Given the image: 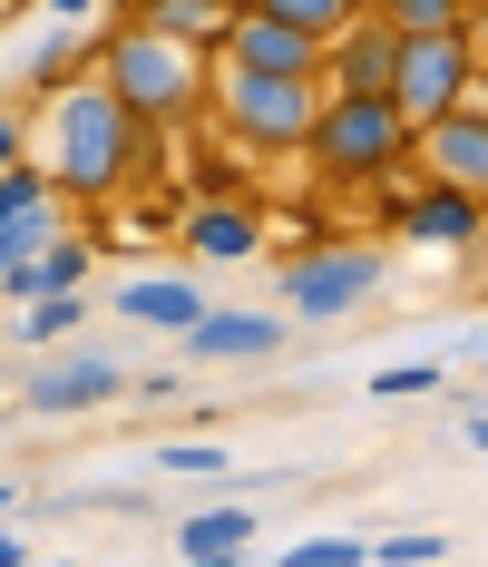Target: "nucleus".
<instances>
[{"label": "nucleus", "mask_w": 488, "mask_h": 567, "mask_svg": "<svg viewBox=\"0 0 488 567\" xmlns=\"http://www.w3.org/2000/svg\"><path fill=\"white\" fill-rule=\"evenodd\" d=\"M137 147H147V127L137 109L117 99L108 79H69L50 109V176L69 196H117L127 167H137Z\"/></svg>", "instance_id": "obj_1"}, {"label": "nucleus", "mask_w": 488, "mask_h": 567, "mask_svg": "<svg viewBox=\"0 0 488 567\" xmlns=\"http://www.w3.org/2000/svg\"><path fill=\"white\" fill-rule=\"evenodd\" d=\"M98 79H108L117 99L137 109V127L147 117H186L196 99H206V69H196V50L186 40H166V30H108V50H98Z\"/></svg>", "instance_id": "obj_2"}, {"label": "nucleus", "mask_w": 488, "mask_h": 567, "mask_svg": "<svg viewBox=\"0 0 488 567\" xmlns=\"http://www.w3.org/2000/svg\"><path fill=\"white\" fill-rule=\"evenodd\" d=\"M411 147H420V127L391 109V99H332L303 157H313V176H332V186H362V176H391Z\"/></svg>", "instance_id": "obj_3"}, {"label": "nucleus", "mask_w": 488, "mask_h": 567, "mask_svg": "<svg viewBox=\"0 0 488 567\" xmlns=\"http://www.w3.org/2000/svg\"><path fill=\"white\" fill-rule=\"evenodd\" d=\"M216 109H225V127H235L245 147H283V157H293V147H313L332 89L323 79H255V69H225Z\"/></svg>", "instance_id": "obj_4"}, {"label": "nucleus", "mask_w": 488, "mask_h": 567, "mask_svg": "<svg viewBox=\"0 0 488 567\" xmlns=\"http://www.w3.org/2000/svg\"><path fill=\"white\" fill-rule=\"evenodd\" d=\"M469 89H479V50H469V30H439V40H401V79H391V109L411 117V127H439V117L469 109Z\"/></svg>", "instance_id": "obj_5"}, {"label": "nucleus", "mask_w": 488, "mask_h": 567, "mask_svg": "<svg viewBox=\"0 0 488 567\" xmlns=\"http://www.w3.org/2000/svg\"><path fill=\"white\" fill-rule=\"evenodd\" d=\"M381 265L372 245H332V255H293L283 265V313H303V323H332V313H352V303H372L381 293Z\"/></svg>", "instance_id": "obj_6"}, {"label": "nucleus", "mask_w": 488, "mask_h": 567, "mask_svg": "<svg viewBox=\"0 0 488 567\" xmlns=\"http://www.w3.org/2000/svg\"><path fill=\"white\" fill-rule=\"evenodd\" d=\"M323 40L313 30H293V20H264V10H245L235 20V40H225V69H255V79H323Z\"/></svg>", "instance_id": "obj_7"}, {"label": "nucleus", "mask_w": 488, "mask_h": 567, "mask_svg": "<svg viewBox=\"0 0 488 567\" xmlns=\"http://www.w3.org/2000/svg\"><path fill=\"white\" fill-rule=\"evenodd\" d=\"M323 69H332V99H391V79H401V30L362 10V20L332 40Z\"/></svg>", "instance_id": "obj_8"}, {"label": "nucleus", "mask_w": 488, "mask_h": 567, "mask_svg": "<svg viewBox=\"0 0 488 567\" xmlns=\"http://www.w3.org/2000/svg\"><path fill=\"white\" fill-rule=\"evenodd\" d=\"M420 167H430V186H459V196L488 206V117L459 109V117H439V127H420Z\"/></svg>", "instance_id": "obj_9"}, {"label": "nucleus", "mask_w": 488, "mask_h": 567, "mask_svg": "<svg viewBox=\"0 0 488 567\" xmlns=\"http://www.w3.org/2000/svg\"><path fill=\"white\" fill-rule=\"evenodd\" d=\"M127 392V372H117L108 352H59L50 372H30V401H20V411H98V401H117Z\"/></svg>", "instance_id": "obj_10"}, {"label": "nucleus", "mask_w": 488, "mask_h": 567, "mask_svg": "<svg viewBox=\"0 0 488 567\" xmlns=\"http://www.w3.org/2000/svg\"><path fill=\"white\" fill-rule=\"evenodd\" d=\"M273 342H283V313H264V303H216L186 333V362H264Z\"/></svg>", "instance_id": "obj_11"}, {"label": "nucleus", "mask_w": 488, "mask_h": 567, "mask_svg": "<svg viewBox=\"0 0 488 567\" xmlns=\"http://www.w3.org/2000/svg\"><path fill=\"white\" fill-rule=\"evenodd\" d=\"M117 313H127V323H147V333H176V342H186L216 303H206L186 275H127V284H117Z\"/></svg>", "instance_id": "obj_12"}, {"label": "nucleus", "mask_w": 488, "mask_h": 567, "mask_svg": "<svg viewBox=\"0 0 488 567\" xmlns=\"http://www.w3.org/2000/svg\"><path fill=\"white\" fill-rule=\"evenodd\" d=\"M401 235H411V245H449V255H469V245L488 235V206H479V196H459V186H430V196L401 206Z\"/></svg>", "instance_id": "obj_13"}, {"label": "nucleus", "mask_w": 488, "mask_h": 567, "mask_svg": "<svg viewBox=\"0 0 488 567\" xmlns=\"http://www.w3.org/2000/svg\"><path fill=\"white\" fill-rule=\"evenodd\" d=\"M176 548H186V558H206V567H235L245 548H255V509H245V499H225V509L176 518Z\"/></svg>", "instance_id": "obj_14"}, {"label": "nucleus", "mask_w": 488, "mask_h": 567, "mask_svg": "<svg viewBox=\"0 0 488 567\" xmlns=\"http://www.w3.org/2000/svg\"><path fill=\"white\" fill-rule=\"evenodd\" d=\"M137 20H147V30H166V40H186V50H206V40H216V50H225L245 10H225V0H147Z\"/></svg>", "instance_id": "obj_15"}, {"label": "nucleus", "mask_w": 488, "mask_h": 567, "mask_svg": "<svg viewBox=\"0 0 488 567\" xmlns=\"http://www.w3.org/2000/svg\"><path fill=\"white\" fill-rule=\"evenodd\" d=\"M186 255L245 265V255H255V216H245V206H196V216H186Z\"/></svg>", "instance_id": "obj_16"}, {"label": "nucleus", "mask_w": 488, "mask_h": 567, "mask_svg": "<svg viewBox=\"0 0 488 567\" xmlns=\"http://www.w3.org/2000/svg\"><path fill=\"white\" fill-rule=\"evenodd\" d=\"M372 20H391L401 40H439V30H469L459 0H372Z\"/></svg>", "instance_id": "obj_17"}, {"label": "nucleus", "mask_w": 488, "mask_h": 567, "mask_svg": "<svg viewBox=\"0 0 488 567\" xmlns=\"http://www.w3.org/2000/svg\"><path fill=\"white\" fill-rule=\"evenodd\" d=\"M255 10H264V20H293V30H313L323 50L352 30V20H362V0H255Z\"/></svg>", "instance_id": "obj_18"}, {"label": "nucleus", "mask_w": 488, "mask_h": 567, "mask_svg": "<svg viewBox=\"0 0 488 567\" xmlns=\"http://www.w3.org/2000/svg\"><path fill=\"white\" fill-rule=\"evenodd\" d=\"M449 538L439 528H401V538H372V567H439Z\"/></svg>", "instance_id": "obj_19"}, {"label": "nucleus", "mask_w": 488, "mask_h": 567, "mask_svg": "<svg viewBox=\"0 0 488 567\" xmlns=\"http://www.w3.org/2000/svg\"><path fill=\"white\" fill-rule=\"evenodd\" d=\"M79 313H89L79 293H40V303L20 313V342H59V333H79Z\"/></svg>", "instance_id": "obj_20"}, {"label": "nucleus", "mask_w": 488, "mask_h": 567, "mask_svg": "<svg viewBox=\"0 0 488 567\" xmlns=\"http://www.w3.org/2000/svg\"><path fill=\"white\" fill-rule=\"evenodd\" d=\"M283 567H372V538H293Z\"/></svg>", "instance_id": "obj_21"}, {"label": "nucleus", "mask_w": 488, "mask_h": 567, "mask_svg": "<svg viewBox=\"0 0 488 567\" xmlns=\"http://www.w3.org/2000/svg\"><path fill=\"white\" fill-rule=\"evenodd\" d=\"M79 284H89V245H79V235H59L50 255H40V293H79Z\"/></svg>", "instance_id": "obj_22"}, {"label": "nucleus", "mask_w": 488, "mask_h": 567, "mask_svg": "<svg viewBox=\"0 0 488 567\" xmlns=\"http://www.w3.org/2000/svg\"><path fill=\"white\" fill-rule=\"evenodd\" d=\"M420 392H439L430 362H391V372H372V401H420Z\"/></svg>", "instance_id": "obj_23"}, {"label": "nucleus", "mask_w": 488, "mask_h": 567, "mask_svg": "<svg viewBox=\"0 0 488 567\" xmlns=\"http://www.w3.org/2000/svg\"><path fill=\"white\" fill-rule=\"evenodd\" d=\"M157 470H176V480H216V470H225V451H216V441H166V451H157Z\"/></svg>", "instance_id": "obj_24"}, {"label": "nucleus", "mask_w": 488, "mask_h": 567, "mask_svg": "<svg viewBox=\"0 0 488 567\" xmlns=\"http://www.w3.org/2000/svg\"><path fill=\"white\" fill-rule=\"evenodd\" d=\"M20 167V117H0V176Z\"/></svg>", "instance_id": "obj_25"}, {"label": "nucleus", "mask_w": 488, "mask_h": 567, "mask_svg": "<svg viewBox=\"0 0 488 567\" xmlns=\"http://www.w3.org/2000/svg\"><path fill=\"white\" fill-rule=\"evenodd\" d=\"M0 567H30V548H20V538H10V528H0Z\"/></svg>", "instance_id": "obj_26"}, {"label": "nucleus", "mask_w": 488, "mask_h": 567, "mask_svg": "<svg viewBox=\"0 0 488 567\" xmlns=\"http://www.w3.org/2000/svg\"><path fill=\"white\" fill-rule=\"evenodd\" d=\"M50 10H59V20H89V10H98V0H50Z\"/></svg>", "instance_id": "obj_27"}, {"label": "nucleus", "mask_w": 488, "mask_h": 567, "mask_svg": "<svg viewBox=\"0 0 488 567\" xmlns=\"http://www.w3.org/2000/svg\"><path fill=\"white\" fill-rule=\"evenodd\" d=\"M469 441H479V451H488V411H469Z\"/></svg>", "instance_id": "obj_28"}, {"label": "nucleus", "mask_w": 488, "mask_h": 567, "mask_svg": "<svg viewBox=\"0 0 488 567\" xmlns=\"http://www.w3.org/2000/svg\"><path fill=\"white\" fill-rule=\"evenodd\" d=\"M10 499H20V489H0V518H10Z\"/></svg>", "instance_id": "obj_29"}, {"label": "nucleus", "mask_w": 488, "mask_h": 567, "mask_svg": "<svg viewBox=\"0 0 488 567\" xmlns=\"http://www.w3.org/2000/svg\"><path fill=\"white\" fill-rule=\"evenodd\" d=\"M225 10H255V0H225Z\"/></svg>", "instance_id": "obj_30"}, {"label": "nucleus", "mask_w": 488, "mask_h": 567, "mask_svg": "<svg viewBox=\"0 0 488 567\" xmlns=\"http://www.w3.org/2000/svg\"><path fill=\"white\" fill-rule=\"evenodd\" d=\"M459 10H488V0H459Z\"/></svg>", "instance_id": "obj_31"}, {"label": "nucleus", "mask_w": 488, "mask_h": 567, "mask_svg": "<svg viewBox=\"0 0 488 567\" xmlns=\"http://www.w3.org/2000/svg\"><path fill=\"white\" fill-rule=\"evenodd\" d=\"M186 567H206V558H186Z\"/></svg>", "instance_id": "obj_32"}, {"label": "nucleus", "mask_w": 488, "mask_h": 567, "mask_svg": "<svg viewBox=\"0 0 488 567\" xmlns=\"http://www.w3.org/2000/svg\"><path fill=\"white\" fill-rule=\"evenodd\" d=\"M362 10H372V0H362Z\"/></svg>", "instance_id": "obj_33"}]
</instances>
